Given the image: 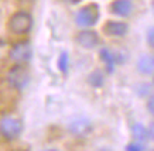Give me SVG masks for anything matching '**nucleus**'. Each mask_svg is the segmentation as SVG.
<instances>
[{"mask_svg":"<svg viewBox=\"0 0 154 151\" xmlns=\"http://www.w3.org/2000/svg\"><path fill=\"white\" fill-rule=\"evenodd\" d=\"M100 17V11H99V6L96 3H89L84 6L82 9L78 10V13L75 16V21L79 27H92L99 21Z\"/></svg>","mask_w":154,"mask_h":151,"instance_id":"1","label":"nucleus"},{"mask_svg":"<svg viewBox=\"0 0 154 151\" xmlns=\"http://www.w3.org/2000/svg\"><path fill=\"white\" fill-rule=\"evenodd\" d=\"M9 30L13 34H26L33 27V17L27 11H17L9 19Z\"/></svg>","mask_w":154,"mask_h":151,"instance_id":"2","label":"nucleus"},{"mask_svg":"<svg viewBox=\"0 0 154 151\" xmlns=\"http://www.w3.org/2000/svg\"><path fill=\"white\" fill-rule=\"evenodd\" d=\"M28 80H30V74L21 64H17L10 68L7 74V82L13 89L23 90L28 85Z\"/></svg>","mask_w":154,"mask_h":151,"instance_id":"3","label":"nucleus"},{"mask_svg":"<svg viewBox=\"0 0 154 151\" xmlns=\"http://www.w3.org/2000/svg\"><path fill=\"white\" fill-rule=\"evenodd\" d=\"M23 133V123L19 119L14 117H5L0 120V134L5 137L6 140L13 141L19 138Z\"/></svg>","mask_w":154,"mask_h":151,"instance_id":"4","label":"nucleus"},{"mask_svg":"<svg viewBox=\"0 0 154 151\" xmlns=\"http://www.w3.org/2000/svg\"><path fill=\"white\" fill-rule=\"evenodd\" d=\"M10 59H13L17 64H26L33 57V47L28 41H20L16 43L9 51Z\"/></svg>","mask_w":154,"mask_h":151,"instance_id":"5","label":"nucleus"},{"mask_svg":"<svg viewBox=\"0 0 154 151\" xmlns=\"http://www.w3.org/2000/svg\"><path fill=\"white\" fill-rule=\"evenodd\" d=\"M92 123L86 117H76L68 124V130L71 134H74L76 137H85L92 131Z\"/></svg>","mask_w":154,"mask_h":151,"instance_id":"6","label":"nucleus"},{"mask_svg":"<svg viewBox=\"0 0 154 151\" xmlns=\"http://www.w3.org/2000/svg\"><path fill=\"white\" fill-rule=\"evenodd\" d=\"M75 41L78 45H81L82 48H86V50H92V48L98 47L99 43H100V38H99L98 33L96 31H92V30H84L81 31Z\"/></svg>","mask_w":154,"mask_h":151,"instance_id":"7","label":"nucleus"},{"mask_svg":"<svg viewBox=\"0 0 154 151\" xmlns=\"http://www.w3.org/2000/svg\"><path fill=\"white\" fill-rule=\"evenodd\" d=\"M127 30H129V27L126 23L115 21V20L106 21V24L103 26V33L109 37H123L127 33Z\"/></svg>","mask_w":154,"mask_h":151,"instance_id":"8","label":"nucleus"},{"mask_svg":"<svg viewBox=\"0 0 154 151\" xmlns=\"http://www.w3.org/2000/svg\"><path fill=\"white\" fill-rule=\"evenodd\" d=\"M110 10L113 14L119 16V17H127L130 16L131 10H133V3L131 0H115L110 5Z\"/></svg>","mask_w":154,"mask_h":151,"instance_id":"9","label":"nucleus"},{"mask_svg":"<svg viewBox=\"0 0 154 151\" xmlns=\"http://www.w3.org/2000/svg\"><path fill=\"white\" fill-rule=\"evenodd\" d=\"M99 55H100V59H102V62L105 64V66H106V71L109 72V74H113L115 65H116V62H117L116 55H115L110 50H107V48H102L100 52H99Z\"/></svg>","mask_w":154,"mask_h":151,"instance_id":"10","label":"nucleus"},{"mask_svg":"<svg viewBox=\"0 0 154 151\" xmlns=\"http://www.w3.org/2000/svg\"><path fill=\"white\" fill-rule=\"evenodd\" d=\"M131 136L134 137L136 141L144 143L150 138L149 128H146L143 124H140V123H134V124L131 126Z\"/></svg>","mask_w":154,"mask_h":151,"instance_id":"11","label":"nucleus"},{"mask_svg":"<svg viewBox=\"0 0 154 151\" xmlns=\"http://www.w3.org/2000/svg\"><path fill=\"white\" fill-rule=\"evenodd\" d=\"M137 69L139 72L144 74V75H150L154 72V61H153V57L150 58L147 55H143L140 57V59L137 61Z\"/></svg>","mask_w":154,"mask_h":151,"instance_id":"12","label":"nucleus"},{"mask_svg":"<svg viewBox=\"0 0 154 151\" xmlns=\"http://www.w3.org/2000/svg\"><path fill=\"white\" fill-rule=\"evenodd\" d=\"M88 83L91 86H94V88H102L105 85V76H103L102 71H94L91 75L88 76Z\"/></svg>","mask_w":154,"mask_h":151,"instance_id":"13","label":"nucleus"},{"mask_svg":"<svg viewBox=\"0 0 154 151\" xmlns=\"http://www.w3.org/2000/svg\"><path fill=\"white\" fill-rule=\"evenodd\" d=\"M68 66H69V55H68V52H61L60 58H58V69L61 72H64L66 74L68 72Z\"/></svg>","mask_w":154,"mask_h":151,"instance_id":"14","label":"nucleus"},{"mask_svg":"<svg viewBox=\"0 0 154 151\" xmlns=\"http://www.w3.org/2000/svg\"><path fill=\"white\" fill-rule=\"evenodd\" d=\"M126 150L127 151H141V150H144V146H143L140 141L131 143V144H129V146L126 147Z\"/></svg>","mask_w":154,"mask_h":151,"instance_id":"15","label":"nucleus"},{"mask_svg":"<svg viewBox=\"0 0 154 151\" xmlns=\"http://www.w3.org/2000/svg\"><path fill=\"white\" fill-rule=\"evenodd\" d=\"M147 43L151 48H154V27H151L147 33Z\"/></svg>","mask_w":154,"mask_h":151,"instance_id":"16","label":"nucleus"},{"mask_svg":"<svg viewBox=\"0 0 154 151\" xmlns=\"http://www.w3.org/2000/svg\"><path fill=\"white\" fill-rule=\"evenodd\" d=\"M147 110L154 116V95L149 99V102H147Z\"/></svg>","mask_w":154,"mask_h":151,"instance_id":"17","label":"nucleus"},{"mask_svg":"<svg viewBox=\"0 0 154 151\" xmlns=\"http://www.w3.org/2000/svg\"><path fill=\"white\" fill-rule=\"evenodd\" d=\"M149 133H150V137L154 140V122L150 124V127H149Z\"/></svg>","mask_w":154,"mask_h":151,"instance_id":"18","label":"nucleus"},{"mask_svg":"<svg viewBox=\"0 0 154 151\" xmlns=\"http://www.w3.org/2000/svg\"><path fill=\"white\" fill-rule=\"evenodd\" d=\"M62 2H65L68 5H78V3H81L82 0H62Z\"/></svg>","mask_w":154,"mask_h":151,"instance_id":"19","label":"nucleus"},{"mask_svg":"<svg viewBox=\"0 0 154 151\" xmlns=\"http://www.w3.org/2000/svg\"><path fill=\"white\" fill-rule=\"evenodd\" d=\"M153 86H154V78H153Z\"/></svg>","mask_w":154,"mask_h":151,"instance_id":"20","label":"nucleus"},{"mask_svg":"<svg viewBox=\"0 0 154 151\" xmlns=\"http://www.w3.org/2000/svg\"><path fill=\"white\" fill-rule=\"evenodd\" d=\"M153 10H154V3H153Z\"/></svg>","mask_w":154,"mask_h":151,"instance_id":"21","label":"nucleus"},{"mask_svg":"<svg viewBox=\"0 0 154 151\" xmlns=\"http://www.w3.org/2000/svg\"><path fill=\"white\" fill-rule=\"evenodd\" d=\"M153 61H154V55H153Z\"/></svg>","mask_w":154,"mask_h":151,"instance_id":"22","label":"nucleus"}]
</instances>
